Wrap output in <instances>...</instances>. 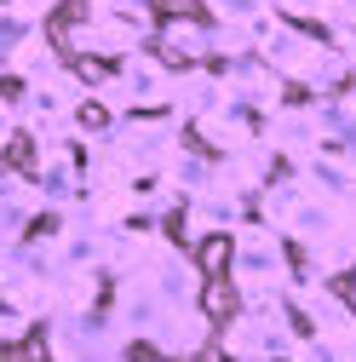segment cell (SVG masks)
I'll list each match as a JSON object with an SVG mask.
<instances>
[{
    "mask_svg": "<svg viewBox=\"0 0 356 362\" xmlns=\"http://www.w3.org/2000/svg\"><path fill=\"white\" fill-rule=\"evenodd\" d=\"M161 58H167L172 69H184V64H201V58H207V23H201V12H178V23H167V35H161Z\"/></svg>",
    "mask_w": 356,
    "mask_h": 362,
    "instance_id": "6da1fadb",
    "label": "cell"
},
{
    "mask_svg": "<svg viewBox=\"0 0 356 362\" xmlns=\"http://www.w3.org/2000/svg\"><path fill=\"white\" fill-rule=\"evenodd\" d=\"M201 310L213 316V322H230V316H236V288H230L225 276H213L207 293H201Z\"/></svg>",
    "mask_w": 356,
    "mask_h": 362,
    "instance_id": "7a4b0ae2",
    "label": "cell"
},
{
    "mask_svg": "<svg viewBox=\"0 0 356 362\" xmlns=\"http://www.w3.org/2000/svg\"><path fill=\"white\" fill-rule=\"evenodd\" d=\"M230 236H207L201 247H196V259H201V270H207V276H225V264H230Z\"/></svg>",
    "mask_w": 356,
    "mask_h": 362,
    "instance_id": "3957f363",
    "label": "cell"
}]
</instances>
